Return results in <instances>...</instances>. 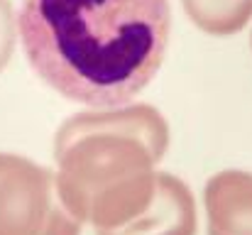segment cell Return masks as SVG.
<instances>
[{
    "label": "cell",
    "mask_w": 252,
    "mask_h": 235,
    "mask_svg": "<svg viewBox=\"0 0 252 235\" xmlns=\"http://www.w3.org/2000/svg\"><path fill=\"white\" fill-rule=\"evenodd\" d=\"M30 67L69 101L118 108L159 71L169 0H22L17 17Z\"/></svg>",
    "instance_id": "obj_1"
},
{
    "label": "cell",
    "mask_w": 252,
    "mask_h": 235,
    "mask_svg": "<svg viewBox=\"0 0 252 235\" xmlns=\"http://www.w3.org/2000/svg\"><path fill=\"white\" fill-rule=\"evenodd\" d=\"M169 147L164 115L145 103L86 110L57 130L54 159L64 206L95 231L120 228L157 191L155 167Z\"/></svg>",
    "instance_id": "obj_2"
},
{
    "label": "cell",
    "mask_w": 252,
    "mask_h": 235,
    "mask_svg": "<svg viewBox=\"0 0 252 235\" xmlns=\"http://www.w3.org/2000/svg\"><path fill=\"white\" fill-rule=\"evenodd\" d=\"M0 235H81L52 169L0 152Z\"/></svg>",
    "instance_id": "obj_3"
},
{
    "label": "cell",
    "mask_w": 252,
    "mask_h": 235,
    "mask_svg": "<svg viewBox=\"0 0 252 235\" xmlns=\"http://www.w3.org/2000/svg\"><path fill=\"white\" fill-rule=\"evenodd\" d=\"M196 201L191 189L174 174H157V191L150 206L120 228L95 235H196Z\"/></svg>",
    "instance_id": "obj_4"
},
{
    "label": "cell",
    "mask_w": 252,
    "mask_h": 235,
    "mask_svg": "<svg viewBox=\"0 0 252 235\" xmlns=\"http://www.w3.org/2000/svg\"><path fill=\"white\" fill-rule=\"evenodd\" d=\"M208 235H252V174L228 169L206 184Z\"/></svg>",
    "instance_id": "obj_5"
},
{
    "label": "cell",
    "mask_w": 252,
    "mask_h": 235,
    "mask_svg": "<svg viewBox=\"0 0 252 235\" xmlns=\"http://www.w3.org/2000/svg\"><path fill=\"white\" fill-rule=\"evenodd\" d=\"M191 22L216 37L240 32L252 17V0H181Z\"/></svg>",
    "instance_id": "obj_6"
},
{
    "label": "cell",
    "mask_w": 252,
    "mask_h": 235,
    "mask_svg": "<svg viewBox=\"0 0 252 235\" xmlns=\"http://www.w3.org/2000/svg\"><path fill=\"white\" fill-rule=\"evenodd\" d=\"M15 32H17V17L10 0H0V71L7 67L12 52H15Z\"/></svg>",
    "instance_id": "obj_7"
}]
</instances>
